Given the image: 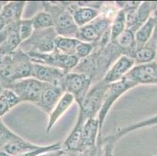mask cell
Returning a JSON list of instances; mask_svg holds the SVG:
<instances>
[{
	"label": "cell",
	"instance_id": "obj_1",
	"mask_svg": "<svg viewBox=\"0 0 157 156\" xmlns=\"http://www.w3.org/2000/svg\"><path fill=\"white\" fill-rule=\"evenodd\" d=\"M32 62L29 55L21 48L9 55L2 56L0 68V84L3 88L19 80L31 77Z\"/></svg>",
	"mask_w": 157,
	"mask_h": 156
},
{
	"label": "cell",
	"instance_id": "obj_2",
	"mask_svg": "<svg viewBox=\"0 0 157 156\" xmlns=\"http://www.w3.org/2000/svg\"><path fill=\"white\" fill-rule=\"evenodd\" d=\"M69 3H65V2H42L44 10L52 17L53 28L58 36L77 38L79 28L74 22L68 7Z\"/></svg>",
	"mask_w": 157,
	"mask_h": 156
},
{
	"label": "cell",
	"instance_id": "obj_3",
	"mask_svg": "<svg viewBox=\"0 0 157 156\" xmlns=\"http://www.w3.org/2000/svg\"><path fill=\"white\" fill-rule=\"evenodd\" d=\"M138 86L133 81H130L124 77L121 81L116 83H113L108 85L106 91L104 95L103 101H102V107L100 111L98 112V120L99 124V134H98L97 142H100L102 140V127H103L104 122L107 115L110 111L111 108L114 105V103L117 101L123 94L128 92L130 90L133 89L135 87Z\"/></svg>",
	"mask_w": 157,
	"mask_h": 156
},
{
	"label": "cell",
	"instance_id": "obj_4",
	"mask_svg": "<svg viewBox=\"0 0 157 156\" xmlns=\"http://www.w3.org/2000/svg\"><path fill=\"white\" fill-rule=\"evenodd\" d=\"M108 85L109 84L103 81H100L91 87L83 102L79 107V113L77 120L85 124L89 119L98 117Z\"/></svg>",
	"mask_w": 157,
	"mask_h": 156
},
{
	"label": "cell",
	"instance_id": "obj_5",
	"mask_svg": "<svg viewBox=\"0 0 157 156\" xmlns=\"http://www.w3.org/2000/svg\"><path fill=\"white\" fill-rule=\"evenodd\" d=\"M93 84L92 77L88 74L71 71L64 76L61 82L64 91L69 93L80 107Z\"/></svg>",
	"mask_w": 157,
	"mask_h": 156
},
{
	"label": "cell",
	"instance_id": "obj_6",
	"mask_svg": "<svg viewBox=\"0 0 157 156\" xmlns=\"http://www.w3.org/2000/svg\"><path fill=\"white\" fill-rule=\"evenodd\" d=\"M58 37L54 28L43 30H35L33 34L26 41H23L20 48L26 53L35 51L48 53L55 50V41Z\"/></svg>",
	"mask_w": 157,
	"mask_h": 156
},
{
	"label": "cell",
	"instance_id": "obj_7",
	"mask_svg": "<svg viewBox=\"0 0 157 156\" xmlns=\"http://www.w3.org/2000/svg\"><path fill=\"white\" fill-rule=\"evenodd\" d=\"M31 61L34 63L42 64L48 67L60 69L65 73H69L74 70L80 60L75 55H67L61 54L56 50L48 53H39L35 51L28 52Z\"/></svg>",
	"mask_w": 157,
	"mask_h": 156
},
{
	"label": "cell",
	"instance_id": "obj_8",
	"mask_svg": "<svg viewBox=\"0 0 157 156\" xmlns=\"http://www.w3.org/2000/svg\"><path fill=\"white\" fill-rule=\"evenodd\" d=\"M48 85L33 77H28L12 83L6 88L12 90L17 95L21 102L27 101L36 105L42 91Z\"/></svg>",
	"mask_w": 157,
	"mask_h": 156
},
{
	"label": "cell",
	"instance_id": "obj_9",
	"mask_svg": "<svg viewBox=\"0 0 157 156\" xmlns=\"http://www.w3.org/2000/svg\"><path fill=\"white\" fill-rule=\"evenodd\" d=\"M156 67L157 61L155 60L148 63L135 65V67L126 74L124 77L135 82L138 85H157Z\"/></svg>",
	"mask_w": 157,
	"mask_h": 156
},
{
	"label": "cell",
	"instance_id": "obj_10",
	"mask_svg": "<svg viewBox=\"0 0 157 156\" xmlns=\"http://www.w3.org/2000/svg\"><path fill=\"white\" fill-rule=\"evenodd\" d=\"M19 22L9 24L0 31V56L10 55L21 45L18 33Z\"/></svg>",
	"mask_w": 157,
	"mask_h": 156
},
{
	"label": "cell",
	"instance_id": "obj_11",
	"mask_svg": "<svg viewBox=\"0 0 157 156\" xmlns=\"http://www.w3.org/2000/svg\"><path fill=\"white\" fill-rule=\"evenodd\" d=\"M135 65V60L129 55H123L109 67L102 81L110 84L121 81Z\"/></svg>",
	"mask_w": 157,
	"mask_h": 156
},
{
	"label": "cell",
	"instance_id": "obj_12",
	"mask_svg": "<svg viewBox=\"0 0 157 156\" xmlns=\"http://www.w3.org/2000/svg\"><path fill=\"white\" fill-rule=\"evenodd\" d=\"M67 73L60 69L32 63L31 77L48 84H59Z\"/></svg>",
	"mask_w": 157,
	"mask_h": 156
},
{
	"label": "cell",
	"instance_id": "obj_13",
	"mask_svg": "<svg viewBox=\"0 0 157 156\" xmlns=\"http://www.w3.org/2000/svg\"><path fill=\"white\" fill-rule=\"evenodd\" d=\"M99 134L98 117L89 119L84 124L81 131V142L78 152L89 151L95 146Z\"/></svg>",
	"mask_w": 157,
	"mask_h": 156
},
{
	"label": "cell",
	"instance_id": "obj_14",
	"mask_svg": "<svg viewBox=\"0 0 157 156\" xmlns=\"http://www.w3.org/2000/svg\"><path fill=\"white\" fill-rule=\"evenodd\" d=\"M64 93L65 91L60 84H48L42 91L36 105L48 115L62 98Z\"/></svg>",
	"mask_w": 157,
	"mask_h": 156
},
{
	"label": "cell",
	"instance_id": "obj_15",
	"mask_svg": "<svg viewBox=\"0 0 157 156\" xmlns=\"http://www.w3.org/2000/svg\"><path fill=\"white\" fill-rule=\"evenodd\" d=\"M26 3L25 1H10L4 5L0 13V31L7 25L22 20Z\"/></svg>",
	"mask_w": 157,
	"mask_h": 156
},
{
	"label": "cell",
	"instance_id": "obj_16",
	"mask_svg": "<svg viewBox=\"0 0 157 156\" xmlns=\"http://www.w3.org/2000/svg\"><path fill=\"white\" fill-rule=\"evenodd\" d=\"M157 55V26L153 34L143 46L135 49L132 58L135 65L145 64L155 61Z\"/></svg>",
	"mask_w": 157,
	"mask_h": 156
},
{
	"label": "cell",
	"instance_id": "obj_17",
	"mask_svg": "<svg viewBox=\"0 0 157 156\" xmlns=\"http://www.w3.org/2000/svg\"><path fill=\"white\" fill-rule=\"evenodd\" d=\"M74 21L78 28H81L96 19L100 15V10L92 7L79 6L76 2H70L68 5Z\"/></svg>",
	"mask_w": 157,
	"mask_h": 156
},
{
	"label": "cell",
	"instance_id": "obj_18",
	"mask_svg": "<svg viewBox=\"0 0 157 156\" xmlns=\"http://www.w3.org/2000/svg\"><path fill=\"white\" fill-rule=\"evenodd\" d=\"M74 101H75L74 98L71 94L67 92L64 93L62 98L59 99L52 112L48 114V120L46 127L47 133H49L52 131V127L56 125L57 121L71 108Z\"/></svg>",
	"mask_w": 157,
	"mask_h": 156
},
{
	"label": "cell",
	"instance_id": "obj_19",
	"mask_svg": "<svg viewBox=\"0 0 157 156\" xmlns=\"http://www.w3.org/2000/svg\"><path fill=\"white\" fill-rule=\"evenodd\" d=\"M157 26V10L154 11L146 22L135 32V41L137 48L143 46L153 34Z\"/></svg>",
	"mask_w": 157,
	"mask_h": 156
},
{
	"label": "cell",
	"instance_id": "obj_20",
	"mask_svg": "<svg viewBox=\"0 0 157 156\" xmlns=\"http://www.w3.org/2000/svg\"><path fill=\"white\" fill-rule=\"evenodd\" d=\"M41 147L42 146L37 145V144L29 142V141H26V140L21 137L19 139L6 144L2 150L9 155L17 156L19 155V154H24V153L37 150L41 148Z\"/></svg>",
	"mask_w": 157,
	"mask_h": 156
},
{
	"label": "cell",
	"instance_id": "obj_21",
	"mask_svg": "<svg viewBox=\"0 0 157 156\" xmlns=\"http://www.w3.org/2000/svg\"><path fill=\"white\" fill-rule=\"evenodd\" d=\"M113 41H114L117 45L124 51V55L132 57L137 48L135 35L133 31L126 29Z\"/></svg>",
	"mask_w": 157,
	"mask_h": 156
},
{
	"label": "cell",
	"instance_id": "obj_22",
	"mask_svg": "<svg viewBox=\"0 0 157 156\" xmlns=\"http://www.w3.org/2000/svg\"><path fill=\"white\" fill-rule=\"evenodd\" d=\"M155 126H157V115L150 117V118L146 119V120L139 121V122L136 123V124H131V125L123 127L120 131H118L117 132H116L115 134H111L110 137H112L116 142L117 143V141L120 139H121L123 137H124L125 135L128 134L129 133L138 131V130H140V129L145 128V127H155Z\"/></svg>",
	"mask_w": 157,
	"mask_h": 156
},
{
	"label": "cell",
	"instance_id": "obj_23",
	"mask_svg": "<svg viewBox=\"0 0 157 156\" xmlns=\"http://www.w3.org/2000/svg\"><path fill=\"white\" fill-rule=\"evenodd\" d=\"M21 103L17 95L9 88H4L0 94V118Z\"/></svg>",
	"mask_w": 157,
	"mask_h": 156
},
{
	"label": "cell",
	"instance_id": "obj_24",
	"mask_svg": "<svg viewBox=\"0 0 157 156\" xmlns=\"http://www.w3.org/2000/svg\"><path fill=\"white\" fill-rule=\"evenodd\" d=\"M79 41L77 38L58 36L55 41V50L63 55H74L75 49Z\"/></svg>",
	"mask_w": 157,
	"mask_h": 156
},
{
	"label": "cell",
	"instance_id": "obj_25",
	"mask_svg": "<svg viewBox=\"0 0 157 156\" xmlns=\"http://www.w3.org/2000/svg\"><path fill=\"white\" fill-rule=\"evenodd\" d=\"M126 27V18H125V12L124 10H119L113 19L112 24L110 26V36L111 41H114L116 38L122 34L125 30Z\"/></svg>",
	"mask_w": 157,
	"mask_h": 156
},
{
	"label": "cell",
	"instance_id": "obj_26",
	"mask_svg": "<svg viewBox=\"0 0 157 156\" xmlns=\"http://www.w3.org/2000/svg\"><path fill=\"white\" fill-rule=\"evenodd\" d=\"M33 27L35 30H43L53 28L54 23L52 17L45 10L38 12L31 18Z\"/></svg>",
	"mask_w": 157,
	"mask_h": 156
},
{
	"label": "cell",
	"instance_id": "obj_27",
	"mask_svg": "<svg viewBox=\"0 0 157 156\" xmlns=\"http://www.w3.org/2000/svg\"><path fill=\"white\" fill-rule=\"evenodd\" d=\"M20 137H21L19 135L13 132L4 124L2 118H0V150H2L9 143L19 139Z\"/></svg>",
	"mask_w": 157,
	"mask_h": 156
},
{
	"label": "cell",
	"instance_id": "obj_28",
	"mask_svg": "<svg viewBox=\"0 0 157 156\" xmlns=\"http://www.w3.org/2000/svg\"><path fill=\"white\" fill-rule=\"evenodd\" d=\"M34 31H35V29L33 27L31 18L25 20L22 19L20 21L19 25H18V33H19L21 43L28 40L32 35Z\"/></svg>",
	"mask_w": 157,
	"mask_h": 156
},
{
	"label": "cell",
	"instance_id": "obj_29",
	"mask_svg": "<svg viewBox=\"0 0 157 156\" xmlns=\"http://www.w3.org/2000/svg\"><path fill=\"white\" fill-rule=\"evenodd\" d=\"M95 46V44H93V43H88L80 41L76 47L74 55L79 60L84 59L89 56L93 52Z\"/></svg>",
	"mask_w": 157,
	"mask_h": 156
},
{
	"label": "cell",
	"instance_id": "obj_30",
	"mask_svg": "<svg viewBox=\"0 0 157 156\" xmlns=\"http://www.w3.org/2000/svg\"><path fill=\"white\" fill-rule=\"evenodd\" d=\"M66 153L63 150L61 149L59 150H54V151H48V152L42 153L41 154H38L37 156H65Z\"/></svg>",
	"mask_w": 157,
	"mask_h": 156
},
{
	"label": "cell",
	"instance_id": "obj_31",
	"mask_svg": "<svg viewBox=\"0 0 157 156\" xmlns=\"http://www.w3.org/2000/svg\"><path fill=\"white\" fill-rule=\"evenodd\" d=\"M68 156H90L89 151H85V152H74V153H68Z\"/></svg>",
	"mask_w": 157,
	"mask_h": 156
},
{
	"label": "cell",
	"instance_id": "obj_32",
	"mask_svg": "<svg viewBox=\"0 0 157 156\" xmlns=\"http://www.w3.org/2000/svg\"><path fill=\"white\" fill-rule=\"evenodd\" d=\"M6 2H3V1H1V2H0V13H1V11H2V8H3V6H4V5H5Z\"/></svg>",
	"mask_w": 157,
	"mask_h": 156
},
{
	"label": "cell",
	"instance_id": "obj_33",
	"mask_svg": "<svg viewBox=\"0 0 157 156\" xmlns=\"http://www.w3.org/2000/svg\"><path fill=\"white\" fill-rule=\"evenodd\" d=\"M3 89H4L3 87H2V84H0V94H1V93H2V91H3Z\"/></svg>",
	"mask_w": 157,
	"mask_h": 156
},
{
	"label": "cell",
	"instance_id": "obj_34",
	"mask_svg": "<svg viewBox=\"0 0 157 156\" xmlns=\"http://www.w3.org/2000/svg\"><path fill=\"white\" fill-rule=\"evenodd\" d=\"M2 56H0V68L2 67Z\"/></svg>",
	"mask_w": 157,
	"mask_h": 156
},
{
	"label": "cell",
	"instance_id": "obj_35",
	"mask_svg": "<svg viewBox=\"0 0 157 156\" xmlns=\"http://www.w3.org/2000/svg\"><path fill=\"white\" fill-rule=\"evenodd\" d=\"M154 128H155V130H157V126H155V127H154Z\"/></svg>",
	"mask_w": 157,
	"mask_h": 156
},
{
	"label": "cell",
	"instance_id": "obj_36",
	"mask_svg": "<svg viewBox=\"0 0 157 156\" xmlns=\"http://www.w3.org/2000/svg\"><path fill=\"white\" fill-rule=\"evenodd\" d=\"M156 76H157V67H156Z\"/></svg>",
	"mask_w": 157,
	"mask_h": 156
},
{
	"label": "cell",
	"instance_id": "obj_37",
	"mask_svg": "<svg viewBox=\"0 0 157 156\" xmlns=\"http://www.w3.org/2000/svg\"><path fill=\"white\" fill-rule=\"evenodd\" d=\"M152 156H155V155H152Z\"/></svg>",
	"mask_w": 157,
	"mask_h": 156
}]
</instances>
